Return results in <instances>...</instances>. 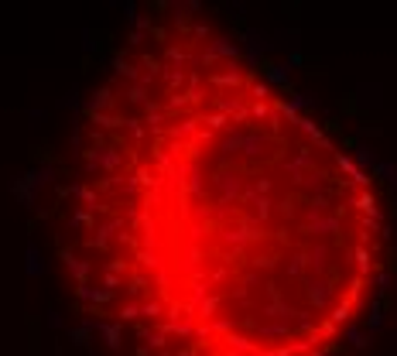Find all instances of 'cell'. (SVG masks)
Here are the masks:
<instances>
[{
    "instance_id": "ab89813d",
    "label": "cell",
    "mask_w": 397,
    "mask_h": 356,
    "mask_svg": "<svg viewBox=\"0 0 397 356\" xmlns=\"http://www.w3.org/2000/svg\"><path fill=\"white\" fill-rule=\"evenodd\" d=\"M213 312H216V298H205L202 301V319H213Z\"/></svg>"
},
{
    "instance_id": "7bdbcfd3",
    "label": "cell",
    "mask_w": 397,
    "mask_h": 356,
    "mask_svg": "<svg viewBox=\"0 0 397 356\" xmlns=\"http://www.w3.org/2000/svg\"><path fill=\"white\" fill-rule=\"evenodd\" d=\"M205 124H209V127H216V130H219V127L226 124V120H223V113H213V116H205Z\"/></svg>"
},
{
    "instance_id": "ee69618b",
    "label": "cell",
    "mask_w": 397,
    "mask_h": 356,
    "mask_svg": "<svg viewBox=\"0 0 397 356\" xmlns=\"http://www.w3.org/2000/svg\"><path fill=\"white\" fill-rule=\"evenodd\" d=\"M253 96H257V100H267V86L257 82V86H253Z\"/></svg>"
},
{
    "instance_id": "d4e9b609",
    "label": "cell",
    "mask_w": 397,
    "mask_h": 356,
    "mask_svg": "<svg viewBox=\"0 0 397 356\" xmlns=\"http://www.w3.org/2000/svg\"><path fill=\"white\" fill-rule=\"evenodd\" d=\"M68 339L79 346V349H86V346H89V333H86V329H72V333H68Z\"/></svg>"
},
{
    "instance_id": "7a4b0ae2",
    "label": "cell",
    "mask_w": 397,
    "mask_h": 356,
    "mask_svg": "<svg viewBox=\"0 0 397 356\" xmlns=\"http://www.w3.org/2000/svg\"><path fill=\"white\" fill-rule=\"evenodd\" d=\"M124 164V154L116 148H89L86 151V164H82V172L86 175H96L103 168V172H113V168H120Z\"/></svg>"
},
{
    "instance_id": "9c48e42d",
    "label": "cell",
    "mask_w": 397,
    "mask_h": 356,
    "mask_svg": "<svg viewBox=\"0 0 397 356\" xmlns=\"http://www.w3.org/2000/svg\"><path fill=\"white\" fill-rule=\"evenodd\" d=\"M62 260H65V267H68V274L76 277L79 284H86V277H89V271H92V264L89 260H76V253H62Z\"/></svg>"
},
{
    "instance_id": "4fadbf2b",
    "label": "cell",
    "mask_w": 397,
    "mask_h": 356,
    "mask_svg": "<svg viewBox=\"0 0 397 356\" xmlns=\"http://www.w3.org/2000/svg\"><path fill=\"white\" fill-rule=\"evenodd\" d=\"M264 76H267V86H284L288 76H291V65H267Z\"/></svg>"
},
{
    "instance_id": "f35d334b",
    "label": "cell",
    "mask_w": 397,
    "mask_h": 356,
    "mask_svg": "<svg viewBox=\"0 0 397 356\" xmlns=\"http://www.w3.org/2000/svg\"><path fill=\"white\" fill-rule=\"evenodd\" d=\"M82 52H96V41H92V31H82Z\"/></svg>"
},
{
    "instance_id": "d6a6232c",
    "label": "cell",
    "mask_w": 397,
    "mask_h": 356,
    "mask_svg": "<svg viewBox=\"0 0 397 356\" xmlns=\"http://www.w3.org/2000/svg\"><path fill=\"white\" fill-rule=\"evenodd\" d=\"M130 24H134V31H141V35H144V31L151 28V17H144V14H137V17H134Z\"/></svg>"
},
{
    "instance_id": "44dd1931",
    "label": "cell",
    "mask_w": 397,
    "mask_h": 356,
    "mask_svg": "<svg viewBox=\"0 0 397 356\" xmlns=\"http://www.w3.org/2000/svg\"><path fill=\"white\" fill-rule=\"evenodd\" d=\"M148 124H151V130H154V134H158V130H161V124H165V113H161V110H158L154 103L148 106Z\"/></svg>"
},
{
    "instance_id": "f1b7e54d",
    "label": "cell",
    "mask_w": 397,
    "mask_h": 356,
    "mask_svg": "<svg viewBox=\"0 0 397 356\" xmlns=\"http://www.w3.org/2000/svg\"><path fill=\"white\" fill-rule=\"evenodd\" d=\"M171 134H175V137H192V134H195V120H182V127H175Z\"/></svg>"
},
{
    "instance_id": "5bb4252c",
    "label": "cell",
    "mask_w": 397,
    "mask_h": 356,
    "mask_svg": "<svg viewBox=\"0 0 397 356\" xmlns=\"http://www.w3.org/2000/svg\"><path fill=\"white\" fill-rule=\"evenodd\" d=\"M141 339H148L151 349H165V343H168V333H165V329H141Z\"/></svg>"
},
{
    "instance_id": "3957f363",
    "label": "cell",
    "mask_w": 397,
    "mask_h": 356,
    "mask_svg": "<svg viewBox=\"0 0 397 356\" xmlns=\"http://www.w3.org/2000/svg\"><path fill=\"white\" fill-rule=\"evenodd\" d=\"M24 274L28 277H45L48 274V257L38 243H28V250H24Z\"/></svg>"
},
{
    "instance_id": "e0dca14e",
    "label": "cell",
    "mask_w": 397,
    "mask_h": 356,
    "mask_svg": "<svg viewBox=\"0 0 397 356\" xmlns=\"http://www.w3.org/2000/svg\"><path fill=\"white\" fill-rule=\"evenodd\" d=\"M308 288H312L308 295H312V301H315V305H329L332 291H329V284H325V281H315V284H308Z\"/></svg>"
},
{
    "instance_id": "7402d4cb",
    "label": "cell",
    "mask_w": 397,
    "mask_h": 356,
    "mask_svg": "<svg viewBox=\"0 0 397 356\" xmlns=\"http://www.w3.org/2000/svg\"><path fill=\"white\" fill-rule=\"evenodd\" d=\"M100 322H103V319H96V315H89V312H86V315L79 319V329H86V333H100Z\"/></svg>"
},
{
    "instance_id": "f546056e",
    "label": "cell",
    "mask_w": 397,
    "mask_h": 356,
    "mask_svg": "<svg viewBox=\"0 0 397 356\" xmlns=\"http://www.w3.org/2000/svg\"><path fill=\"white\" fill-rule=\"evenodd\" d=\"M144 96H148L144 86H130V89H127V100H130V103H144Z\"/></svg>"
},
{
    "instance_id": "836d02e7",
    "label": "cell",
    "mask_w": 397,
    "mask_h": 356,
    "mask_svg": "<svg viewBox=\"0 0 397 356\" xmlns=\"http://www.w3.org/2000/svg\"><path fill=\"white\" fill-rule=\"evenodd\" d=\"M356 158L363 161V164H370V161H373V151L366 148V144H356Z\"/></svg>"
},
{
    "instance_id": "2e32d148",
    "label": "cell",
    "mask_w": 397,
    "mask_h": 356,
    "mask_svg": "<svg viewBox=\"0 0 397 356\" xmlns=\"http://www.w3.org/2000/svg\"><path fill=\"white\" fill-rule=\"evenodd\" d=\"M240 148H243V134H240V130H233V134L219 144V154H223V158H229V154H237Z\"/></svg>"
},
{
    "instance_id": "ac0fdd59",
    "label": "cell",
    "mask_w": 397,
    "mask_h": 356,
    "mask_svg": "<svg viewBox=\"0 0 397 356\" xmlns=\"http://www.w3.org/2000/svg\"><path fill=\"white\" fill-rule=\"evenodd\" d=\"M113 72H116V76H124V79H130V82L141 79V76H137V69L130 65V62H127L124 55H116V58H113Z\"/></svg>"
},
{
    "instance_id": "b9f144b4",
    "label": "cell",
    "mask_w": 397,
    "mask_h": 356,
    "mask_svg": "<svg viewBox=\"0 0 397 356\" xmlns=\"http://www.w3.org/2000/svg\"><path fill=\"white\" fill-rule=\"evenodd\" d=\"M189 175H192V192H195V196H199V192H202V175L195 172V168H192V172H189Z\"/></svg>"
},
{
    "instance_id": "603a6c76",
    "label": "cell",
    "mask_w": 397,
    "mask_h": 356,
    "mask_svg": "<svg viewBox=\"0 0 397 356\" xmlns=\"http://www.w3.org/2000/svg\"><path fill=\"white\" fill-rule=\"evenodd\" d=\"M141 315L158 319V315H165V305H161V301H148V305H141Z\"/></svg>"
},
{
    "instance_id": "83f0119b",
    "label": "cell",
    "mask_w": 397,
    "mask_h": 356,
    "mask_svg": "<svg viewBox=\"0 0 397 356\" xmlns=\"http://www.w3.org/2000/svg\"><path fill=\"white\" fill-rule=\"evenodd\" d=\"M134 319H141V305H124L120 308V322H134Z\"/></svg>"
},
{
    "instance_id": "ba28073f",
    "label": "cell",
    "mask_w": 397,
    "mask_h": 356,
    "mask_svg": "<svg viewBox=\"0 0 397 356\" xmlns=\"http://www.w3.org/2000/svg\"><path fill=\"white\" fill-rule=\"evenodd\" d=\"M267 148H271V140H267V134H243V154H247V158H261V154H267Z\"/></svg>"
},
{
    "instance_id": "8d00e7d4",
    "label": "cell",
    "mask_w": 397,
    "mask_h": 356,
    "mask_svg": "<svg viewBox=\"0 0 397 356\" xmlns=\"http://www.w3.org/2000/svg\"><path fill=\"white\" fill-rule=\"evenodd\" d=\"M103 281H106V291H110V295H113L116 288H120V277H116V274H110V271L103 274Z\"/></svg>"
},
{
    "instance_id": "8fae6325",
    "label": "cell",
    "mask_w": 397,
    "mask_h": 356,
    "mask_svg": "<svg viewBox=\"0 0 397 356\" xmlns=\"http://www.w3.org/2000/svg\"><path fill=\"white\" fill-rule=\"evenodd\" d=\"M76 295H79L82 301H96V305H106V301L113 298L110 291H103V288H92L89 281H86V284H79V288H76Z\"/></svg>"
},
{
    "instance_id": "4dcf8cb0",
    "label": "cell",
    "mask_w": 397,
    "mask_h": 356,
    "mask_svg": "<svg viewBox=\"0 0 397 356\" xmlns=\"http://www.w3.org/2000/svg\"><path fill=\"white\" fill-rule=\"evenodd\" d=\"M41 120H48V110H31L28 113V124L31 127H41Z\"/></svg>"
},
{
    "instance_id": "60d3db41",
    "label": "cell",
    "mask_w": 397,
    "mask_h": 356,
    "mask_svg": "<svg viewBox=\"0 0 397 356\" xmlns=\"http://www.w3.org/2000/svg\"><path fill=\"white\" fill-rule=\"evenodd\" d=\"M124 17H127V24L137 17V4H134V0H130V4H124Z\"/></svg>"
},
{
    "instance_id": "d6986e66",
    "label": "cell",
    "mask_w": 397,
    "mask_h": 356,
    "mask_svg": "<svg viewBox=\"0 0 397 356\" xmlns=\"http://www.w3.org/2000/svg\"><path fill=\"white\" fill-rule=\"evenodd\" d=\"M89 209H76V212H72V216H68V223H65V226H68V230H82V226H89Z\"/></svg>"
},
{
    "instance_id": "e575fe53",
    "label": "cell",
    "mask_w": 397,
    "mask_h": 356,
    "mask_svg": "<svg viewBox=\"0 0 397 356\" xmlns=\"http://www.w3.org/2000/svg\"><path fill=\"white\" fill-rule=\"evenodd\" d=\"M68 144H72V148H76V151L82 148V130H79V127H76V124H72V134H68Z\"/></svg>"
},
{
    "instance_id": "52a82bcc",
    "label": "cell",
    "mask_w": 397,
    "mask_h": 356,
    "mask_svg": "<svg viewBox=\"0 0 397 356\" xmlns=\"http://www.w3.org/2000/svg\"><path fill=\"white\" fill-rule=\"evenodd\" d=\"M202 4L199 0H178V4H171V11H175V28L178 31H189V17H192V11H199Z\"/></svg>"
},
{
    "instance_id": "9a60e30c",
    "label": "cell",
    "mask_w": 397,
    "mask_h": 356,
    "mask_svg": "<svg viewBox=\"0 0 397 356\" xmlns=\"http://www.w3.org/2000/svg\"><path fill=\"white\" fill-rule=\"evenodd\" d=\"M58 110H82V92H79V86H72V89L58 100Z\"/></svg>"
},
{
    "instance_id": "bcb514c9",
    "label": "cell",
    "mask_w": 397,
    "mask_h": 356,
    "mask_svg": "<svg viewBox=\"0 0 397 356\" xmlns=\"http://www.w3.org/2000/svg\"><path fill=\"white\" fill-rule=\"evenodd\" d=\"M127 41H130V45H141V41H144V35H141V31H130V38H127Z\"/></svg>"
},
{
    "instance_id": "8992f818",
    "label": "cell",
    "mask_w": 397,
    "mask_h": 356,
    "mask_svg": "<svg viewBox=\"0 0 397 356\" xmlns=\"http://www.w3.org/2000/svg\"><path fill=\"white\" fill-rule=\"evenodd\" d=\"M100 336L106 349L110 353H120V346H124V329H120V322H100Z\"/></svg>"
},
{
    "instance_id": "d590c367",
    "label": "cell",
    "mask_w": 397,
    "mask_h": 356,
    "mask_svg": "<svg viewBox=\"0 0 397 356\" xmlns=\"http://www.w3.org/2000/svg\"><path fill=\"white\" fill-rule=\"evenodd\" d=\"M127 127H130V134H134L137 140H144V127H141V120H124Z\"/></svg>"
},
{
    "instance_id": "7c38bea8",
    "label": "cell",
    "mask_w": 397,
    "mask_h": 356,
    "mask_svg": "<svg viewBox=\"0 0 397 356\" xmlns=\"http://www.w3.org/2000/svg\"><path fill=\"white\" fill-rule=\"evenodd\" d=\"M120 226H124V219H110V223H103L100 230H96V236H92V247H106V243H110V236H113L116 230H120Z\"/></svg>"
},
{
    "instance_id": "277c9868",
    "label": "cell",
    "mask_w": 397,
    "mask_h": 356,
    "mask_svg": "<svg viewBox=\"0 0 397 356\" xmlns=\"http://www.w3.org/2000/svg\"><path fill=\"white\" fill-rule=\"evenodd\" d=\"M213 185L219 188V196H223V199H219L223 206H229V202L240 196V175H237V172H219V175H213Z\"/></svg>"
},
{
    "instance_id": "4316f807",
    "label": "cell",
    "mask_w": 397,
    "mask_h": 356,
    "mask_svg": "<svg viewBox=\"0 0 397 356\" xmlns=\"http://www.w3.org/2000/svg\"><path fill=\"white\" fill-rule=\"evenodd\" d=\"M48 329H52V333H62V329H65V319H62V312H48Z\"/></svg>"
},
{
    "instance_id": "30bf717a",
    "label": "cell",
    "mask_w": 397,
    "mask_h": 356,
    "mask_svg": "<svg viewBox=\"0 0 397 356\" xmlns=\"http://www.w3.org/2000/svg\"><path fill=\"white\" fill-rule=\"evenodd\" d=\"M209 52H213L216 58H240V52H243V48H240L233 38H216L213 45H209Z\"/></svg>"
},
{
    "instance_id": "5b68a950",
    "label": "cell",
    "mask_w": 397,
    "mask_h": 356,
    "mask_svg": "<svg viewBox=\"0 0 397 356\" xmlns=\"http://www.w3.org/2000/svg\"><path fill=\"white\" fill-rule=\"evenodd\" d=\"M113 89H110V86H100V89L92 92V96H86V100H82V110H86V113H110V106H113Z\"/></svg>"
},
{
    "instance_id": "6da1fadb",
    "label": "cell",
    "mask_w": 397,
    "mask_h": 356,
    "mask_svg": "<svg viewBox=\"0 0 397 356\" xmlns=\"http://www.w3.org/2000/svg\"><path fill=\"white\" fill-rule=\"evenodd\" d=\"M55 164H34V168H28L24 175H17L11 182V192H14V199L21 202V206H28V209H34V202H38V192L45 188V185H52L55 182Z\"/></svg>"
},
{
    "instance_id": "1f68e13d",
    "label": "cell",
    "mask_w": 397,
    "mask_h": 356,
    "mask_svg": "<svg viewBox=\"0 0 397 356\" xmlns=\"http://www.w3.org/2000/svg\"><path fill=\"white\" fill-rule=\"evenodd\" d=\"M205 291H209V288H205V284H195V288H192V308H195V305H202V301H205Z\"/></svg>"
},
{
    "instance_id": "484cf974",
    "label": "cell",
    "mask_w": 397,
    "mask_h": 356,
    "mask_svg": "<svg viewBox=\"0 0 397 356\" xmlns=\"http://www.w3.org/2000/svg\"><path fill=\"white\" fill-rule=\"evenodd\" d=\"M213 86H240L237 72H226V76H213Z\"/></svg>"
},
{
    "instance_id": "f6af8a7d",
    "label": "cell",
    "mask_w": 397,
    "mask_h": 356,
    "mask_svg": "<svg viewBox=\"0 0 397 356\" xmlns=\"http://www.w3.org/2000/svg\"><path fill=\"white\" fill-rule=\"evenodd\" d=\"M253 116H257V120H261V116H267V103H257V106H253Z\"/></svg>"
},
{
    "instance_id": "7dc6e473",
    "label": "cell",
    "mask_w": 397,
    "mask_h": 356,
    "mask_svg": "<svg viewBox=\"0 0 397 356\" xmlns=\"http://www.w3.org/2000/svg\"><path fill=\"white\" fill-rule=\"evenodd\" d=\"M318 356H339V353H318Z\"/></svg>"
},
{
    "instance_id": "cb8c5ba5",
    "label": "cell",
    "mask_w": 397,
    "mask_h": 356,
    "mask_svg": "<svg viewBox=\"0 0 397 356\" xmlns=\"http://www.w3.org/2000/svg\"><path fill=\"white\" fill-rule=\"evenodd\" d=\"M92 124H100V127H106V130H110V127H120L124 120H116L113 113H96V116H92Z\"/></svg>"
},
{
    "instance_id": "ffe728a7",
    "label": "cell",
    "mask_w": 397,
    "mask_h": 356,
    "mask_svg": "<svg viewBox=\"0 0 397 356\" xmlns=\"http://www.w3.org/2000/svg\"><path fill=\"white\" fill-rule=\"evenodd\" d=\"M165 333H175V336H192V322L185 319V322H178V319H168V325H165Z\"/></svg>"
},
{
    "instance_id": "74e56055",
    "label": "cell",
    "mask_w": 397,
    "mask_h": 356,
    "mask_svg": "<svg viewBox=\"0 0 397 356\" xmlns=\"http://www.w3.org/2000/svg\"><path fill=\"white\" fill-rule=\"evenodd\" d=\"M182 82H185V72L182 69H171L168 72V86H182Z\"/></svg>"
}]
</instances>
